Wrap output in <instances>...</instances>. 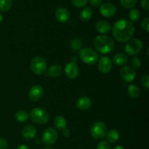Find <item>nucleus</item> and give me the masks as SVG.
I'll list each match as a JSON object with an SVG mask.
<instances>
[{"label":"nucleus","mask_w":149,"mask_h":149,"mask_svg":"<svg viewBox=\"0 0 149 149\" xmlns=\"http://www.w3.org/2000/svg\"><path fill=\"white\" fill-rule=\"evenodd\" d=\"M135 33V26L133 23L127 19L118 20L113 24L112 33L116 40L119 42H128Z\"/></svg>","instance_id":"f257e3e1"},{"label":"nucleus","mask_w":149,"mask_h":149,"mask_svg":"<svg viewBox=\"0 0 149 149\" xmlns=\"http://www.w3.org/2000/svg\"><path fill=\"white\" fill-rule=\"evenodd\" d=\"M94 46L100 53L108 54L113 51L115 44L113 39L109 36L106 35H99L95 38Z\"/></svg>","instance_id":"f03ea898"},{"label":"nucleus","mask_w":149,"mask_h":149,"mask_svg":"<svg viewBox=\"0 0 149 149\" xmlns=\"http://www.w3.org/2000/svg\"><path fill=\"white\" fill-rule=\"evenodd\" d=\"M79 58L84 63L94 65L98 61V54L92 48H83L79 51Z\"/></svg>","instance_id":"7ed1b4c3"},{"label":"nucleus","mask_w":149,"mask_h":149,"mask_svg":"<svg viewBox=\"0 0 149 149\" xmlns=\"http://www.w3.org/2000/svg\"><path fill=\"white\" fill-rule=\"evenodd\" d=\"M90 135L96 140H102L106 136L107 127L103 122H95L90 127Z\"/></svg>","instance_id":"20e7f679"},{"label":"nucleus","mask_w":149,"mask_h":149,"mask_svg":"<svg viewBox=\"0 0 149 149\" xmlns=\"http://www.w3.org/2000/svg\"><path fill=\"white\" fill-rule=\"evenodd\" d=\"M29 116L34 123L39 125H45L47 123L49 119V113H47V111L41 108H35L32 109Z\"/></svg>","instance_id":"39448f33"},{"label":"nucleus","mask_w":149,"mask_h":149,"mask_svg":"<svg viewBox=\"0 0 149 149\" xmlns=\"http://www.w3.org/2000/svg\"><path fill=\"white\" fill-rule=\"evenodd\" d=\"M47 68L46 61L42 57H34L31 61V69L35 74L42 75L46 72Z\"/></svg>","instance_id":"423d86ee"},{"label":"nucleus","mask_w":149,"mask_h":149,"mask_svg":"<svg viewBox=\"0 0 149 149\" xmlns=\"http://www.w3.org/2000/svg\"><path fill=\"white\" fill-rule=\"evenodd\" d=\"M58 134L56 130L53 127H48L44 131L42 137V141L44 144L52 146L58 141Z\"/></svg>","instance_id":"0eeeda50"},{"label":"nucleus","mask_w":149,"mask_h":149,"mask_svg":"<svg viewBox=\"0 0 149 149\" xmlns=\"http://www.w3.org/2000/svg\"><path fill=\"white\" fill-rule=\"evenodd\" d=\"M143 47V43L139 39H130L125 46V52L129 55H135L139 53Z\"/></svg>","instance_id":"6e6552de"},{"label":"nucleus","mask_w":149,"mask_h":149,"mask_svg":"<svg viewBox=\"0 0 149 149\" xmlns=\"http://www.w3.org/2000/svg\"><path fill=\"white\" fill-rule=\"evenodd\" d=\"M119 74H120V77H122V79L127 82H131L136 77V72H135V69L132 68V67L128 66V65L122 68Z\"/></svg>","instance_id":"1a4fd4ad"},{"label":"nucleus","mask_w":149,"mask_h":149,"mask_svg":"<svg viewBox=\"0 0 149 149\" xmlns=\"http://www.w3.org/2000/svg\"><path fill=\"white\" fill-rule=\"evenodd\" d=\"M100 13L106 17H111L116 14V7L112 3L106 2L101 4L100 7Z\"/></svg>","instance_id":"9d476101"},{"label":"nucleus","mask_w":149,"mask_h":149,"mask_svg":"<svg viewBox=\"0 0 149 149\" xmlns=\"http://www.w3.org/2000/svg\"><path fill=\"white\" fill-rule=\"evenodd\" d=\"M98 70L102 74L110 72L112 68V61L108 57H101L97 63Z\"/></svg>","instance_id":"9b49d317"},{"label":"nucleus","mask_w":149,"mask_h":149,"mask_svg":"<svg viewBox=\"0 0 149 149\" xmlns=\"http://www.w3.org/2000/svg\"><path fill=\"white\" fill-rule=\"evenodd\" d=\"M65 74L68 78L74 79L79 75V69L77 65L74 63H69L65 67Z\"/></svg>","instance_id":"f8f14e48"},{"label":"nucleus","mask_w":149,"mask_h":149,"mask_svg":"<svg viewBox=\"0 0 149 149\" xmlns=\"http://www.w3.org/2000/svg\"><path fill=\"white\" fill-rule=\"evenodd\" d=\"M44 95V90L40 85H34L30 89L29 93V98L32 101H39Z\"/></svg>","instance_id":"ddd939ff"},{"label":"nucleus","mask_w":149,"mask_h":149,"mask_svg":"<svg viewBox=\"0 0 149 149\" xmlns=\"http://www.w3.org/2000/svg\"><path fill=\"white\" fill-rule=\"evenodd\" d=\"M55 17L61 23H66L70 19V13L65 7H59L55 13Z\"/></svg>","instance_id":"4468645a"},{"label":"nucleus","mask_w":149,"mask_h":149,"mask_svg":"<svg viewBox=\"0 0 149 149\" xmlns=\"http://www.w3.org/2000/svg\"><path fill=\"white\" fill-rule=\"evenodd\" d=\"M36 133H37L36 128L31 125H26L22 130V135L25 139L28 140V141H30V140L36 137Z\"/></svg>","instance_id":"2eb2a0df"},{"label":"nucleus","mask_w":149,"mask_h":149,"mask_svg":"<svg viewBox=\"0 0 149 149\" xmlns=\"http://www.w3.org/2000/svg\"><path fill=\"white\" fill-rule=\"evenodd\" d=\"M76 105L79 110L87 111L92 106V100L87 96H83L77 100Z\"/></svg>","instance_id":"dca6fc26"},{"label":"nucleus","mask_w":149,"mask_h":149,"mask_svg":"<svg viewBox=\"0 0 149 149\" xmlns=\"http://www.w3.org/2000/svg\"><path fill=\"white\" fill-rule=\"evenodd\" d=\"M96 30L100 33H107L111 29L110 23L106 20H100L96 23Z\"/></svg>","instance_id":"f3484780"},{"label":"nucleus","mask_w":149,"mask_h":149,"mask_svg":"<svg viewBox=\"0 0 149 149\" xmlns=\"http://www.w3.org/2000/svg\"><path fill=\"white\" fill-rule=\"evenodd\" d=\"M113 61L115 65H118V66H122V65H125L127 63L128 58L125 53L119 52V53L116 54L114 55L113 58Z\"/></svg>","instance_id":"a211bd4d"},{"label":"nucleus","mask_w":149,"mask_h":149,"mask_svg":"<svg viewBox=\"0 0 149 149\" xmlns=\"http://www.w3.org/2000/svg\"><path fill=\"white\" fill-rule=\"evenodd\" d=\"M47 73L48 75H49L50 77L57 78V77H59L62 75L63 68L59 65H53L48 68Z\"/></svg>","instance_id":"6ab92c4d"},{"label":"nucleus","mask_w":149,"mask_h":149,"mask_svg":"<svg viewBox=\"0 0 149 149\" xmlns=\"http://www.w3.org/2000/svg\"><path fill=\"white\" fill-rule=\"evenodd\" d=\"M93 15V10L90 7H85V8H83L81 11L80 12L79 17L81 21L87 22L92 18Z\"/></svg>","instance_id":"aec40b11"},{"label":"nucleus","mask_w":149,"mask_h":149,"mask_svg":"<svg viewBox=\"0 0 149 149\" xmlns=\"http://www.w3.org/2000/svg\"><path fill=\"white\" fill-rule=\"evenodd\" d=\"M119 138H120V134L116 130H111L106 134V138L111 143H116L119 140Z\"/></svg>","instance_id":"412c9836"},{"label":"nucleus","mask_w":149,"mask_h":149,"mask_svg":"<svg viewBox=\"0 0 149 149\" xmlns=\"http://www.w3.org/2000/svg\"><path fill=\"white\" fill-rule=\"evenodd\" d=\"M54 126L56 129L60 130H63L65 128H66L67 122L66 119L62 116H58L55 118L54 119Z\"/></svg>","instance_id":"4be33fe9"},{"label":"nucleus","mask_w":149,"mask_h":149,"mask_svg":"<svg viewBox=\"0 0 149 149\" xmlns=\"http://www.w3.org/2000/svg\"><path fill=\"white\" fill-rule=\"evenodd\" d=\"M29 117V115L24 110H18L15 113V118L19 122H25Z\"/></svg>","instance_id":"5701e85b"},{"label":"nucleus","mask_w":149,"mask_h":149,"mask_svg":"<svg viewBox=\"0 0 149 149\" xmlns=\"http://www.w3.org/2000/svg\"><path fill=\"white\" fill-rule=\"evenodd\" d=\"M128 94L132 98H137L139 97L140 94H141V91H140L139 87L135 84H131L128 87Z\"/></svg>","instance_id":"b1692460"},{"label":"nucleus","mask_w":149,"mask_h":149,"mask_svg":"<svg viewBox=\"0 0 149 149\" xmlns=\"http://www.w3.org/2000/svg\"><path fill=\"white\" fill-rule=\"evenodd\" d=\"M13 0H0V11L7 12L11 9Z\"/></svg>","instance_id":"393cba45"},{"label":"nucleus","mask_w":149,"mask_h":149,"mask_svg":"<svg viewBox=\"0 0 149 149\" xmlns=\"http://www.w3.org/2000/svg\"><path fill=\"white\" fill-rule=\"evenodd\" d=\"M129 17L132 21L137 22L141 17V13L137 9H132L129 13Z\"/></svg>","instance_id":"a878e982"},{"label":"nucleus","mask_w":149,"mask_h":149,"mask_svg":"<svg viewBox=\"0 0 149 149\" xmlns=\"http://www.w3.org/2000/svg\"><path fill=\"white\" fill-rule=\"evenodd\" d=\"M82 42L79 38H75V39H72V41L71 42V47L73 50L74 51L79 50L81 48V47H82Z\"/></svg>","instance_id":"bb28decb"},{"label":"nucleus","mask_w":149,"mask_h":149,"mask_svg":"<svg viewBox=\"0 0 149 149\" xmlns=\"http://www.w3.org/2000/svg\"><path fill=\"white\" fill-rule=\"evenodd\" d=\"M122 7L127 9H132L135 6L137 0H119Z\"/></svg>","instance_id":"cd10ccee"},{"label":"nucleus","mask_w":149,"mask_h":149,"mask_svg":"<svg viewBox=\"0 0 149 149\" xmlns=\"http://www.w3.org/2000/svg\"><path fill=\"white\" fill-rule=\"evenodd\" d=\"M130 63L132 68L137 69V68H140V66L141 65V60L139 58H138V57H133L131 59Z\"/></svg>","instance_id":"c85d7f7f"},{"label":"nucleus","mask_w":149,"mask_h":149,"mask_svg":"<svg viewBox=\"0 0 149 149\" xmlns=\"http://www.w3.org/2000/svg\"><path fill=\"white\" fill-rule=\"evenodd\" d=\"M71 3L76 7H84L87 4L88 0H71Z\"/></svg>","instance_id":"c756f323"},{"label":"nucleus","mask_w":149,"mask_h":149,"mask_svg":"<svg viewBox=\"0 0 149 149\" xmlns=\"http://www.w3.org/2000/svg\"><path fill=\"white\" fill-rule=\"evenodd\" d=\"M141 84H142L143 87H144L146 90L149 89V77L148 75H144L141 77Z\"/></svg>","instance_id":"7c9ffc66"},{"label":"nucleus","mask_w":149,"mask_h":149,"mask_svg":"<svg viewBox=\"0 0 149 149\" xmlns=\"http://www.w3.org/2000/svg\"><path fill=\"white\" fill-rule=\"evenodd\" d=\"M97 149H111V145L107 141H100L97 144Z\"/></svg>","instance_id":"2f4dec72"},{"label":"nucleus","mask_w":149,"mask_h":149,"mask_svg":"<svg viewBox=\"0 0 149 149\" xmlns=\"http://www.w3.org/2000/svg\"><path fill=\"white\" fill-rule=\"evenodd\" d=\"M141 28L145 31L146 32L148 33L149 32V18L146 17L144 19L141 23Z\"/></svg>","instance_id":"473e14b6"},{"label":"nucleus","mask_w":149,"mask_h":149,"mask_svg":"<svg viewBox=\"0 0 149 149\" xmlns=\"http://www.w3.org/2000/svg\"><path fill=\"white\" fill-rule=\"evenodd\" d=\"M8 143L7 141L2 138H0V149H7Z\"/></svg>","instance_id":"72a5a7b5"},{"label":"nucleus","mask_w":149,"mask_h":149,"mask_svg":"<svg viewBox=\"0 0 149 149\" xmlns=\"http://www.w3.org/2000/svg\"><path fill=\"white\" fill-rule=\"evenodd\" d=\"M141 7L143 10L148 11L149 10V0H142L141 1Z\"/></svg>","instance_id":"f704fd0d"},{"label":"nucleus","mask_w":149,"mask_h":149,"mask_svg":"<svg viewBox=\"0 0 149 149\" xmlns=\"http://www.w3.org/2000/svg\"><path fill=\"white\" fill-rule=\"evenodd\" d=\"M90 3L93 7H98L102 4L103 0H90Z\"/></svg>","instance_id":"c9c22d12"},{"label":"nucleus","mask_w":149,"mask_h":149,"mask_svg":"<svg viewBox=\"0 0 149 149\" xmlns=\"http://www.w3.org/2000/svg\"><path fill=\"white\" fill-rule=\"evenodd\" d=\"M63 136L65 137V138H68V137H69L70 135H71V132H70V130L68 129L65 128L64 130H63Z\"/></svg>","instance_id":"e433bc0d"},{"label":"nucleus","mask_w":149,"mask_h":149,"mask_svg":"<svg viewBox=\"0 0 149 149\" xmlns=\"http://www.w3.org/2000/svg\"><path fill=\"white\" fill-rule=\"evenodd\" d=\"M17 149H29V148L26 145H20L17 147Z\"/></svg>","instance_id":"4c0bfd02"},{"label":"nucleus","mask_w":149,"mask_h":149,"mask_svg":"<svg viewBox=\"0 0 149 149\" xmlns=\"http://www.w3.org/2000/svg\"><path fill=\"white\" fill-rule=\"evenodd\" d=\"M113 149H125L123 148V146H116Z\"/></svg>","instance_id":"58836bf2"},{"label":"nucleus","mask_w":149,"mask_h":149,"mask_svg":"<svg viewBox=\"0 0 149 149\" xmlns=\"http://www.w3.org/2000/svg\"><path fill=\"white\" fill-rule=\"evenodd\" d=\"M3 21V15L1 13H0V23H1V22Z\"/></svg>","instance_id":"ea45409f"},{"label":"nucleus","mask_w":149,"mask_h":149,"mask_svg":"<svg viewBox=\"0 0 149 149\" xmlns=\"http://www.w3.org/2000/svg\"><path fill=\"white\" fill-rule=\"evenodd\" d=\"M43 149H53V148H52L51 147H49V146H45L43 148Z\"/></svg>","instance_id":"a19ab883"}]
</instances>
